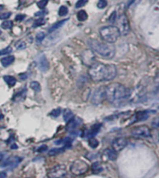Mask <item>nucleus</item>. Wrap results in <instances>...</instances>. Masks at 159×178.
Masks as SVG:
<instances>
[{
    "label": "nucleus",
    "mask_w": 159,
    "mask_h": 178,
    "mask_svg": "<svg viewBox=\"0 0 159 178\" xmlns=\"http://www.w3.org/2000/svg\"><path fill=\"white\" fill-rule=\"evenodd\" d=\"M117 70L113 65H104L102 62H95L89 70V75L95 82L112 80L116 77Z\"/></svg>",
    "instance_id": "obj_1"
},
{
    "label": "nucleus",
    "mask_w": 159,
    "mask_h": 178,
    "mask_svg": "<svg viewBox=\"0 0 159 178\" xmlns=\"http://www.w3.org/2000/svg\"><path fill=\"white\" fill-rule=\"evenodd\" d=\"M130 95V91L124 85L112 83L105 87V98L111 104L118 106L126 102Z\"/></svg>",
    "instance_id": "obj_2"
},
{
    "label": "nucleus",
    "mask_w": 159,
    "mask_h": 178,
    "mask_svg": "<svg viewBox=\"0 0 159 178\" xmlns=\"http://www.w3.org/2000/svg\"><path fill=\"white\" fill-rule=\"evenodd\" d=\"M89 44L91 48V49L97 54H99L102 57L111 59L115 54V49L112 43L107 42H100L98 40L90 39L89 40Z\"/></svg>",
    "instance_id": "obj_3"
},
{
    "label": "nucleus",
    "mask_w": 159,
    "mask_h": 178,
    "mask_svg": "<svg viewBox=\"0 0 159 178\" xmlns=\"http://www.w3.org/2000/svg\"><path fill=\"white\" fill-rule=\"evenodd\" d=\"M100 35L107 43H115L120 36L119 30L114 25H107L100 29Z\"/></svg>",
    "instance_id": "obj_4"
},
{
    "label": "nucleus",
    "mask_w": 159,
    "mask_h": 178,
    "mask_svg": "<svg viewBox=\"0 0 159 178\" xmlns=\"http://www.w3.org/2000/svg\"><path fill=\"white\" fill-rule=\"evenodd\" d=\"M88 170H89V165L87 164V162H85L84 160H75L71 164V167H70V171L75 175L84 174L88 172Z\"/></svg>",
    "instance_id": "obj_5"
},
{
    "label": "nucleus",
    "mask_w": 159,
    "mask_h": 178,
    "mask_svg": "<svg viewBox=\"0 0 159 178\" xmlns=\"http://www.w3.org/2000/svg\"><path fill=\"white\" fill-rule=\"evenodd\" d=\"M116 22H118L116 27L119 30L120 35H127L129 33V31H130L129 22H128V20L127 16L125 14H122L119 18H117Z\"/></svg>",
    "instance_id": "obj_6"
},
{
    "label": "nucleus",
    "mask_w": 159,
    "mask_h": 178,
    "mask_svg": "<svg viewBox=\"0 0 159 178\" xmlns=\"http://www.w3.org/2000/svg\"><path fill=\"white\" fill-rule=\"evenodd\" d=\"M67 173L66 168L63 164H57L50 172H48V177L50 178H63Z\"/></svg>",
    "instance_id": "obj_7"
},
{
    "label": "nucleus",
    "mask_w": 159,
    "mask_h": 178,
    "mask_svg": "<svg viewBox=\"0 0 159 178\" xmlns=\"http://www.w3.org/2000/svg\"><path fill=\"white\" fill-rule=\"evenodd\" d=\"M104 97H105V88L103 87L98 88L91 95V103L95 106L100 105L101 103H102Z\"/></svg>",
    "instance_id": "obj_8"
},
{
    "label": "nucleus",
    "mask_w": 159,
    "mask_h": 178,
    "mask_svg": "<svg viewBox=\"0 0 159 178\" xmlns=\"http://www.w3.org/2000/svg\"><path fill=\"white\" fill-rule=\"evenodd\" d=\"M131 134L138 138H147L151 135V131L147 126H139L132 130Z\"/></svg>",
    "instance_id": "obj_9"
},
{
    "label": "nucleus",
    "mask_w": 159,
    "mask_h": 178,
    "mask_svg": "<svg viewBox=\"0 0 159 178\" xmlns=\"http://www.w3.org/2000/svg\"><path fill=\"white\" fill-rule=\"evenodd\" d=\"M22 160V159L21 157L18 156H12V157H8V159L4 160L0 163V166L1 167H8L9 169H13L15 168L17 165Z\"/></svg>",
    "instance_id": "obj_10"
},
{
    "label": "nucleus",
    "mask_w": 159,
    "mask_h": 178,
    "mask_svg": "<svg viewBox=\"0 0 159 178\" xmlns=\"http://www.w3.org/2000/svg\"><path fill=\"white\" fill-rule=\"evenodd\" d=\"M81 58H82V62L84 65H88V66H91L92 65L96 62V58H95V54L93 52V50L91 49H87L85 50L84 52H82V55H81Z\"/></svg>",
    "instance_id": "obj_11"
},
{
    "label": "nucleus",
    "mask_w": 159,
    "mask_h": 178,
    "mask_svg": "<svg viewBox=\"0 0 159 178\" xmlns=\"http://www.w3.org/2000/svg\"><path fill=\"white\" fill-rule=\"evenodd\" d=\"M60 39V34H58V33L51 34V35H50L48 36H46V37H45V39H43V41H42V44H43V46H45V47L53 46V45H55Z\"/></svg>",
    "instance_id": "obj_12"
},
{
    "label": "nucleus",
    "mask_w": 159,
    "mask_h": 178,
    "mask_svg": "<svg viewBox=\"0 0 159 178\" xmlns=\"http://www.w3.org/2000/svg\"><path fill=\"white\" fill-rule=\"evenodd\" d=\"M128 139L125 138V137H119V138H116L115 141L113 142V148L118 152V151H121L123 150L127 146H128Z\"/></svg>",
    "instance_id": "obj_13"
},
{
    "label": "nucleus",
    "mask_w": 159,
    "mask_h": 178,
    "mask_svg": "<svg viewBox=\"0 0 159 178\" xmlns=\"http://www.w3.org/2000/svg\"><path fill=\"white\" fill-rule=\"evenodd\" d=\"M82 123L81 119H77V118H73L72 119H70L68 122H67V125H66V130L69 132V133H75L76 132V129L77 127Z\"/></svg>",
    "instance_id": "obj_14"
},
{
    "label": "nucleus",
    "mask_w": 159,
    "mask_h": 178,
    "mask_svg": "<svg viewBox=\"0 0 159 178\" xmlns=\"http://www.w3.org/2000/svg\"><path fill=\"white\" fill-rule=\"evenodd\" d=\"M37 65L39 69L42 72H46L48 70V67H50V65H48V62L46 58L45 55H41L38 59H37Z\"/></svg>",
    "instance_id": "obj_15"
},
{
    "label": "nucleus",
    "mask_w": 159,
    "mask_h": 178,
    "mask_svg": "<svg viewBox=\"0 0 159 178\" xmlns=\"http://www.w3.org/2000/svg\"><path fill=\"white\" fill-rule=\"evenodd\" d=\"M103 157H105V159L109 160H115L117 158L116 151L114 148H107L103 152Z\"/></svg>",
    "instance_id": "obj_16"
},
{
    "label": "nucleus",
    "mask_w": 159,
    "mask_h": 178,
    "mask_svg": "<svg viewBox=\"0 0 159 178\" xmlns=\"http://www.w3.org/2000/svg\"><path fill=\"white\" fill-rule=\"evenodd\" d=\"M25 96H26V90H25V89H23V90H21V92L15 93L14 96H13V99H12V100L18 103V102L23 101L24 98H25Z\"/></svg>",
    "instance_id": "obj_17"
},
{
    "label": "nucleus",
    "mask_w": 159,
    "mask_h": 178,
    "mask_svg": "<svg viewBox=\"0 0 159 178\" xmlns=\"http://www.w3.org/2000/svg\"><path fill=\"white\" fill-rule=\"evenodd\" d=\"M66 22H67L66 19H64V20H63V21H60V22H57L56 23H54L53 25H51V26H50V28H48V33H50V34H51V33H53L54 31L60 29Z\"/></svg>",
    "instance_id": "obj_18"
},
{
    "label": "nucleus",
    "mask_w": 159,
    "mask_h": 178,
    "mask_svg": "<svg viewBox=\"0 0 159 178\" xmlns=\"http://www.w3.org/2000/svg\"><path fill=\"white\" fill-rule=\"evenodd\" d=\"M14 61H15V57H14V56H12V55H10V56H7V57L2 58V59H1V63H2V65H3V66L7 67V66L10 65L11 63H13Z\"/></svg>",
    "instance_id": "obj_19"
},
{
    "label": "nucleus",
    "mask_w": 159,
    "mask_h": 178,
    "mask_svg": "<svg viewBox=\"0 0 159 178\" xmlns=\"http://www.w3.org/2000/svg\"><path fill=\"white\" fill-rule=\"evenodd\" d=\"M137 120H140V121H142V120H145L149 118V114L147 111H140L137 113Z\"/></svg>",
    "instance_id": "obj_20"
},
{
    "label": "nucleus",
    "mask_w": 159,
    "mask_h": 178,
    "mask_svg": "<svg viewBox=\"0 0 159 178\" xmlns=\"http://www.w3.org/2000/svg\"><path fill=\"white\" fill-rule=\"evenodd\" d=\"M4 80L6 81V83L8 85V86H10V87H12V86H14L15 84H16V79L14 78V77H11V76H5L4 77Z\"/></svg>",
    "instance_id": "obj_21"
},
{
    "label": "nucleus",
    "mask_w": 159,
    "mask_h": 178,
    "mask_svg": "<svg viewBox=\"0 0 159 178\" xmlns=\"http://www.w3.org/2000/svg\"><path fill=\"white\" fill-rule=\"evenodd\" d=\"M73 118H74V114H73V112L70 109H65L64 112H63V119H64V121L68 122Z\"/></svg>",
    "instance_id": "obj_22"
},
{
    "label": "nucleus",
    "mask_w": 159,
    "mask_h": 178,
    "mask_svg": "<svg viewBox=\"0 0 159 178\" xmlns=\"http://www.w3.org/2000/svg\"><path fill=\"white\" fill-rule=\"evenodd\" d=\"M66 148L63 146V147H62V148H53V149H51L50 152H48V155L50 156H56V155H58V154H60V153H63V152L65 150Z\"/></svg>",
    "instance_id": "obj_23"
},
{
    "label": "nucleus",
    "mask_w": 159,
    "mask_h": 178,
    "mask_svg": "<svg viewBox=\"0 0 159 178\" xmlns=\"http://www.w3.org/2000/svg\"><path fill=\"white\" fill-rule=\"evenodd\" d=\"M30 88L36 92H38L41 91V86H40L39 82H37V81H32L30 83Z\"/></svg>",
    "instance_id": "obj_24"
},
{
    "label": "nucleus",
    "mask_w": 159,
    "mask_h": 178,
    "mask_svg": "<svg viewBox=\"0 0 159 178\" xmlns=\"http://www.w3.org/2000/svg\"><path fill=\"white\" fill-rule=\"evenodd\" d=\"M77 19L80 21V22H84L88 19V13L86 12L85 10H80L78 13H77Z\"/></svg>",
    "instance_id": "obj_25"
},
{
    "label": "nucleus",
    "mask_w": 159,
    "mask_h": 178,
    "mask_svg": "<svg viewBox=\"0 0 159 178\" xmlns=\"http://www.w3.org/2000/svg\"><path fill=\"white\" fill-rule=\"evenodd\" d=\"M92 171L95 173H101L102 171V165L100 163H98V162H95L92 164V167H91Z\"/></svg>",
    "instance_id": "obj_26"
},
{
    "label": "nucleus",
    "mask_w": 159,
    "mask_h": 178,
    "mask_svg": "<svg viewBox=\"0 0 159 178\" xmlns=\"http://www.w3.org/2000/svg\"><path fill=\"white\" fill-rule=\"evenodd\" d=\"M99 130H100V125H94L92 128L90 129V131L88 133V136L93 137L98 132H99Z\"/></svg>",
    "instance_id": "obj_27"
},
{
    "label": "nucleus",
    "mask_w": 159,
    "mask_h": 178,
    "mask_svg": "<svg viewBox=\"0 0 159 178\" xmlns=\"http://www.w3.org/2000/svg\"><path fill=\"white\" fill-rule=\"evenodd\" d=\"M45 22H46V20H45V19H43V18H40V19L36 20V21L34 22L33 26H34V28H36V27H39V26H41V25L45 24Z\"/></svg>",
    "instance_id": "obj_28"
},
{
    "label": "nucleus",
    "mask_w": 159,
    "mask_h": 178,
    "mask_svg": "<svg viewBox=\"0 0 159 178\" xmlns=\"http://www.w3.org/2000/svg\"><path fill=\"white\" fill-rule=\"evenodd\" d=\"M68 13V8L65 6H62L59 9V15L60 16H65Z\"/></svg>",
    "instance_id": "obj_29"
},
{
    "label": "nucleus",
    "mask_w": 159,
    "mask_h": 178,
    "mask_svg": "<svg viewBox=\"0 0 159 178\" xmlns=\"http://www.w3.org/2000/svg\"><path fill=\"white\" fill-rule=\"evenodd\" d=\"M12 25H13V23H12L11 21H5L4 22H2L1 27L3 29H10L12 28Z\"/></svg>",
    "instance_id": "obj_30"
},
{
    "label": "nucleus",
    "mask_w": 159,
    "mask_h": 178,
    "mask_svg": "<svg viewBox=\"0 0 159 178\" xmlns=\"http://www.w3.org/2000/svg\"><path fill=\"white\" fill-rule=\"evenodd\" d=\"M89 146H90L92 148H96L98 146H99V142H98V140L95 139L94 137H91V138L89 139Z\"/></svg>",
    "instance_id": "obj_31"
},
{
    "label": "nucleus",
    "mask_w": 159,
    "mask_h": 178,
    "mask_svg": "<svg viewBox=\"0 0 159 178\" xmlns=\"http://www.w3.org/2000/svg\"><path fill=\"white\" fill-rule=\"evenodd\" d=\"M60 113H62V109H60V108H56V109H53L51 111L50 116L52 118H58L60 115Z\"/></svg>",
    "instance_id": "obj_32"
},
{
    "label": "nucleus",
    "mask_w": 159,
    "mask_h": 178,
    "mask_svg": "<svg viewBox=\"0 0 159 178\" xmlns=\"http://www.w3.org/2000/svg\"><path fill=\"white\" fill-rule=\"evenodd\" d=\"M45 37H46L45 33L40 32V33H38L37 35H36V41H37V42H42Z\"/></svg>",
    "instance_id": "obj_33"
},
{
    "label": "nucleus",
    "mask_w": 159,
    "mask_h": 178,
    "mask_svg": "<svg viewBox=\"0 0 159 178\" xmlns=\"http://www.w3.org/2000/svg\"><path fill=\"white\" fill-rule=\"evenodd\" d=\"M87 3H88V0H78V1L76 2V8H82V7H84Z\"/></svg>",
    "instance_id": "obj_34"
},
{
    "label": "nucleus",
    "mask_w": 159,
    "mask_h": 178,
    "mask_svg": "<svg viewBox=\"0 0 159 178\" xmlns=\"http://www.w3.org/2000/svg\"><path fill=\"white\" fill-rule=\"evenodd\" d=\"M107 6V1L106 0H99V2L97 3V7L99 8H104Z\"/></svg>",
    "instance_id": "obj_35"
},
{
    "label": "nucleus",
    "mask_w": 159,
    "mask_h": 178,
    "mask_svg": "<svg viewBox=\"0 0 159 178\" xmlns=\"http://www.w3.org/2000/svg\"><path fill=\"white\" fill-rule=\"evenodd\" d=\"M117 21V14H116V12L115 11H114L113 13L111 14V16H110V18H109V22H112V23H114V22H115Z\"/></svg>",
    "instance_id": "obj_36"
},
{
    "label": "nucleus",
    "mask_w": 159,
    "mask_h": 178,
    "mask_svg": "<svg viewBox=\"0 0 159 178\" xmlns=\"http://www.w3.org/2000/svg\"><path fill=\"white\" fill-rule=\"evenodd\" d=\"M47 2H48L47 0H40V1H38V2H37V7H38L39 8L43 9V8L47 6Z\"/></svg>",
    "instance_id": "obj_37"
},
{
    "label": "nucleus",
    "mask_w": 159,
    "mask_h": 178,
    "mask_svg": "<svg viewBox=\"0 0 159 178\" xmlns=\"http://www.w3.org/2000/svg\"><path fill=\"white\" fill-rule=\"evenodd\" d=\"M12 52V49L10 47H8L4 49H1L0 50V55H5V54H8L9 52Z\"/></svg>",
    "instance_id": "obj_38"
},
{
    "label": "nucleus",
    "mask_w": 159,
    "mask_h": 178,
    "mask_svg": "<svg viewBox=\"0 0 159 178\" xmlns=\"http://www.w3.org/2000/svg\"><path fill=\"white\" fill-rule=\"evenodd\" d=\"M16 48H17L18 49H25V48H26V44L24 43L22 40H21V41H19V42L16 44Z\"/></svg>",
    "instance_id": "obj_39"
},
{
    "label": "nucleus",
    "mask_w": 159,
    "mask_h": 178,
    "mask_svg": "<svg viewBox=\"0 0 159 178\" xmlns=\"http://www.w3.org/2000/svg\"><path fill=\"white\" fill-rule=\"evenodd\" d=\"M10 15H11L10 12H5V13L0 14V19H1V20H6V19L9 18Z\"/></svg>",
    "instance_id": "obj_40"
},
{
    "label": "nucleus",
    "mask_w": 159,
    "mask_h": 178,
    "mask_svg": "<svg viewBox=\"0 0 159 178\" xmlns=\"http://www.w3.org/2000/svg\"><path fill=\"white\" fill-rule=\"evenodd\" d=\"M24 18H25V15H24V14H19V15L16 16L15 20H16L17 22H20V21H22Z\"/></svg>",
    "instance_id": "obj_41"
},
{
    "label": "nucleus",
    "mask_w": 159,
    "mask_h": 178,
    "mask_svg": "<svg viewBox=\"0 0 159 178\" xmlns=\"http://www.w3.org/2000/svg\"><path fill=\"white\" fill-rule=\"evenodd\" d=\"M47 146H40L38 149H37V152H45V151H47Z\"/></svg>",
    "instance_id": "obj_42"
},
{
    "label": "nucleus",
    "mask_w": 159,
    "mask_h": 178,
    "mask_svg": "<svg viewBox=\"0 0 159 178\" xmlns=\"http://www.w3.org/2000/svg\"><path fill=\"white\" fill-rule=\"evenodd\" d=\"M153 126H154V127H157V128H159V118L155 119L153 121Z\"/></svg>",
    "instance_id": "obj_43"
},
{
    "label": "nucleus",
    "mask_w": 159,
    "mask_h": 178,
    "mask_svg": "<svg viewBox=\"0 0 159 178\" xmlns=\"http://www.w3.org/2000/svg\"><path fill=\"white\" fill-rule=\"evenodd\" d=\"M45 14V12L44 11H39V12H36L35 13V16L36 17H41V16H43Z\"/></svg>",
    "instance_id": "obj_44"
},
{
    "label": "nucleus",
    "mask_w": 159,
    "mask_h": 178,
    "mask_svg": "<svg viewBox=\"0 0 159 178\" xmlns=\"http://www.w3.org/2000/svg\"><path fill=\"white\" fill-rule=\"evenodd\" d=\"M0 178H7V173L6 172H0Z\"/></svg>",
    "instance_id": "obj_45"
},
{
    "label": "nucleus",
    "mask_w": 159,
    "mask_h": 178,
    "mask_svg": "<svg viewBox=\"0 0 159 178\" xmlns=\"http://www.w3.org/2000/svg\"><path fill=\"white\" fill-rule=\"evenodd\" d=\"M27 78V75L26 74H21L20 75V79H25Z\"/></svg>",
    "instance_id": "obj_46"
},
{
    "label": "nucleus",
    "mask_w": 159,
    "mask_h": 178,
    "mask_svg": "<svg viewBox=\"0 0 159 178\" xmlns=\"http://www.w3.org/2000/svg\"><path fill=\"white\" fill-rule=\"evenodd\" d=\"M136 1H138V0H129V1H128V7H130L131 5H133V4L135 3Z\"/></svg>",
    "instance_id": "obj_47"
},
{
    "label": "nucleus",
    "mask_w": 159,
    "mask_h": 178,
    "mask_svg": "<svg viewBox=\"0 0 159 178\" xmlns=\"http://www.w3.org/2000/svg\"><path fill=\"white\" fill-rule=\"evenodd\" d=\"M4 156H5L4 152H0V161H2L4 160Z\"/></svg>",
    "instance_id": "obj_48"
},
{
    "label": "nucleus",
    "mask_w": 159,
    "mask_h": 178,
    "mask_svg": "<svg viewBox=\"0 0 159 178\" xmlns=\"http://www.w3.org/2000/svg\"><path fill=\"white\" fill-rule=\"evenodd\" d=\"M3 118H4V116H3V114H2L1 110H0V120H1V119H2Z\"/></svg>",
    "instance_id": "obj_49"
},
{
    "label": "nucleus",
    "mask_w": 159,
    "mask_h": 178,
    "mask_svg": "<svg viewBox=\"0 0 159 178\" xmlns=\"http://www.w3.org/2000/svg\"><path fill=\"white\" fill-rule=\"evenodd\" d=\"M3 8V6H0V10H1Z\"/></svg>",
    "instance_id": "obj_50"
},
{
    "label": "nucleus",
    "mask_w": 159,
    "mask_h": 178,
    "mask_svg": "<svg viewBox=\"0 0 159 178\" xmlns=\"http://www.w3.org/2000/svg\"><path fill=\"white\" fill-rule=\"evenodd\" d=\"M0 35H1V31H0Z\"/></svg>",
    "instance_id": "obj_51"
}]
</instances>
